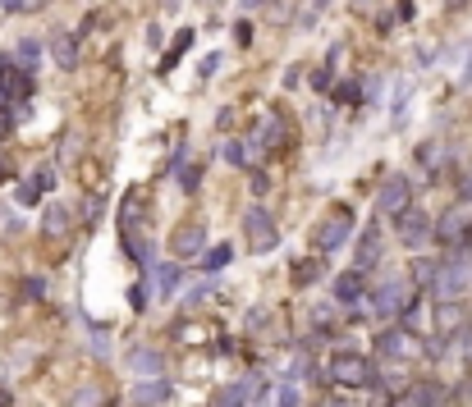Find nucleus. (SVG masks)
I'll return each mask as SVG.
<instances>
[{"label": "nucleus", "instance_id": "obj_12", "mask_svg": "<svg viewBox=\"0 0 472 407\" xmlns=\"http://www.w3.org/2000/svg\"><path fill=\"white\" fill-rule=\"evenodd\" d=\"M46 188H51V174H46V169H42V174L23 178V188H19V201H23V206H37V201H42V192H46Z\"/></svg>", "mask_w": 472, "mask_h": 407}, {"label": "nucleus", "instance_id": "obj_4", "mask_svg": "<svg viewBox=\"0 0 472 407\" xmlns=\"http://www.w3.org/2000/svg\"><path fill=\"white\" fill-rule=\"evenodd\" d=\"M349 238H353V215H349V210H335V215L321 224L317 247H321V252H335V247H344Z\"/></svg>", "mask_w": 472, "mask_h": 407}, {"label": "nucleus", "instance_id": "obj_26", "mask_svg": "<svg viewBox=\"0 0 472 407\" xmlns=\"http://www.w3.org/2000/svg\"><path fill=\"white\" fill-rule=\"evenodd\" d=\"M220 60H225V56H220V51H211V56L202 60V78H211V74H216V69H220Z\"/></svg>", "mask_w": 472, "mask_h": 407}, {"label": "nucleus", "instance_id": "obj_1", "mask_svg": "<svg viewBox=\"0 0 472 407\" xmlns=\"http://www.w3.org/2000/svg\"><path fill=\"white\" fill-rule=\"evenodd\" d=\"M330 375L340 380V385H372V362L367 357H358V352H340L335 362H330Z\"/></svg>", "mask_w": 472, "mask_h": 407}, {"label": "nucleus", "instance_id": "obj_9", "mask_svg": "<svg viewBox=\"0 0 472 407\" xmlns=\"http://www.w3.org/2000/svg\"><path fill=\"white\" fill-rule=\"evenodd\" d=\"M202 247H207V229H198V224H193V229H179V238H175L179 256H198Z\"/></svg>", "mask_w": 472, "mask_h": 407}, {"label": "nucleus", "instance_id": "obj_10", "mask_svg": "<svg viewBox=\"0 0 472 407\" xmlns=\"http://www.w3.org/2000/svg\"><path fill=\"white\" fill-rule=\"evenodd\" d=\"M230 261H234V247L230 242H216V247H207V256H202V270H207V275H220Z\"/></svg>", "mask_w": 472, "mask_h": 407}, {"label": "nucleus", "instance_id": "obj_25", "mask_svg": "<svg viewBox=\"0 0 472 407\" xmlns=\"http://www.w3.org/2000/svg\"><path fill=\"white\" fill-rule=\"evenodd\" d=\"M280 407H298V385H294V380L280 389Z\"/></svg>", "mask_w": 472, "mask_h": 407}, {"label": "nucleus", "instance_id": "obj_21", "mask_svg": "<svg viewBox=\"0 0 472 407\" xmlns=\"http://www.w3.org/2000/svg\"><path fill=\"white\" fill-rule=\"evenodd\" d=\"M220 160H225V165H248V160H243V142H225L220 147Z\"/></svg>", "mask_w": 472, "mask_h": 407}, {"label": "nucleus", "instance_id": "obj_11", "mask_svg": "<svg viewBox=\"0 0 472 407\" xmlns=\"http://www.w3.org/2000/svg\"><path fill=\"white\" fill-rule=\"evenodd\" d=\"M188 46H193V28H179L175 42H170V51H165V60H161V74H170V69L179 65V56H184Z\"/></svg>", "mask_w": 472, "mask_h": 407}, {"label": "nucleus", "instance_id": "obj_5", "mask_svg": "<svg viewBox=\"0 0 472 407\" xmlns=\"http://www.w3.org/2000/svg\"><path fill=\"white\" fill-rule=\"evenodd\" d=\"M367 302H372V311H376V316H395L399 307H408L404 284H399V279H385L381 288H372V293H367Z\"/></svg>", "mask_w": 472, "mask_h": 407}, {"label": "nucleus", "instance_id": "obj_7", "mask_svg": "<svg viewBox=\"0 0 472 407\" xmlns=\"http://www.w3.org/2000/svg\"><path fill=\"white\" fill-rule=\"evenodd\" d=\"M399 238H404L408 247H422V242L431 238V220L422 210H404V215H399Z\"/></svg>", "mask_w": 472, "mask_h": 407}, {"label": "nucleus", "instance_id": "obj_23", "mask_svg": "<svg viewBox=\"0 0 472 407\" xmlns=\"http://www.w3.org/2000/svg\"><path fill=\"white\" fill-rule=\"evenodd\" d=\"M335 101H363V92H358V83H340V88H335Z\"/></svg>", "mask_w": 472, "mask_h": 407}, {"label": "nucleus", "instance_id": "obj_18", "mask_svg": "<svg viewBox=\"0 0 472 407\" xmlns=\"http://www.w3.org/2000/svg\"><path fill=\"white\" fill-rule=\"evenodd\" d=\"M175 284H179V265H156V288L175 293Z\"/></svg>", "mask_w": 472, "mask_h": 407}, {"label": "nucleus", "instance_id": "obj_14", "mask_svg": "<svg viewBox=\"0 0 472 407\" xmlns=\"http://www.w3.org/2000/svg\"><path fill=\"white\" fill-rule=\"evenodd\" d=\"M37 60H42V42H37V37H23V42L14 46V65H19V69H33Z\"/></svg>", "mask_w": 472, "mask_h": 407}, {"label": "nucleus", "instance_id": "obj_20", "mask_svg": "<svg viewBox=\"0 0 472 407\" xmlns=\"http://www.w3.org/2000/svg\"><path fill=\"white\" fill-rule=\"evenodd\" d=\"M133 366H138V371H161V357L147 352V348H138V352H133Z\"/></svg>", "mask_w": 472, "mask_h": 407}, {"label": "nucleus", "instance_id": "obj_13", "mask_svg": "<svg viewBox=\"0 0 472 407\" xmlns=\"http://www.w3.org/2000/svg\"><path fill=\"white\" fill-rule=\"evenodd\" d=\"M51 51H55V65H60V69H78V46H74V37H69V33L55 37Z\"/></svg>", "mask_w": 472, "mask_h": 407}, {"label": "nucleus", "instance_id": "obj_24", "mask_svg": "<svg viewBox=\"0 0 472 407\" xmlns=\"http://www.w3.org/2000/svg\"><path fill=\"white\" fill-rule=\"evenodd\" d=\"M317 279V265H294V284H312Z\"/></svg>", "mask_w": 472, "mask_h": 407}, {"label": "nucleus", "instance_id": "obj_16", "mask_svg": "<svg viewBox=\"0 0 472 407\" xmlns=\"http://www.w3.org/2000/svg\"><path fill=\"white\" fill-rule=\"evenodd\" d=\"M165 394H170V385H165V380H143V385L133 389V398H138V403H161Z\"/></svg>", "mask_w": 472, "mask_h": 407}, {"label": "nucleus", "instance_id": "obj_8", "mask_svg": "<svg viewBox=\"0 0 472 407\" xmlns=\"http://www.w3.org/2000/svg\"><path fill=\"white\" fill-rule=\"evenodd\" d=\"M468 288V275H463V261L454 256V261L440 265V275H436V293H463Z\"/></svg>", "mask_w": 472, "mask_h": 407}, {"label": "nucleus", "instance_id": "obj_3", "mask_svg": "<svg viewBox=\"0 0 472 407\" xmlns=\"http://www.w3.org/2000/svg\"><path fill=\"white\" fill-rule=\"evenodd\" d=\"M243 229L253 233V247H257V252H271L275 242H280V233H275V220L266 215L262 206H253L248 215H243Z\"/></svg>", "mask_w": 472, "mask_h": 407}, {"label": "nucleus", "instance_id": "obj_29", "mask_svg": "<svg viewBox=\"0 0 472 407\" xmlns=\"http://www.w3.org/2000/svg\"><path fill=\"white\" fill-rule=\"evenodd\" d=\"M23 0H0V10H19Z\"/></svg>", "mask_w": 472, "mask_h": 407}, {"label": "nucleus", "instance_id": "obj_28", "mask_svg": "<svg viewBox=\"0 0 472 407\" xmlns=\"http://www.w3.org/2000/svg\"><path fill=\"white\" fill-rule=\"evenodd\" d=\"M234 37H239V46H248V42H253V28H248V23H239V28H234Z\"/></svg>", "mask_w": 472, "mask_h": 407}, {"label": "nucleus", "instance_id": "obj_22", "mask_svg": "<svg viewBox=\"0 0 472 407\" xmlns=\"http://www.w3.org/2000/svg\"><path fill=\"white\" fill-rule=\"evenodd\" d=\"M243 394H248V385H234V389H225L216 407H243Z\"/></svg>", "mask_w": 472, "mask_h": 407}, {"label": "nucleus", "instance_id": "obj_6", "mask_svg": "<svg viewBox=\"0 0 472 407\" xmlns=\"http://www.w3.org/2000/svg\"><path fill=\"white\" fill-rule=\"evenodd\" d=\"M367 293V270L358 265V270H344L340 279H335V297H340V307H358Z\"/></svg>", "mask_w": 472, "mask_h": 407}, {"label": "nucleus", "instance_id": "obj_2", "mask_svg": "<svg viewBox=\"0 0 472 407\" xmlns=\"http://www.w3.org/2000/svg\"><path fill=\"white\" fill-rule=\"evenodd\" d=\"M408 192H413V183H408L404 174H390L381 183V192H376V210H385V215H404L408 210Z\"/></svg>", "mask_w": 472, "mask_h": 407}, {"label": "nucleus", "instance_id": "obj_27", "mask_svg": "<svg viewBox=\"0 0 472 407\" xmlns=\"http://www.w3.org/2000/svg\"><path fill=\"white\" fill-rule=\"evenodd\" d=\"M129 302H133L138 311H143V307H147V288H143V284H138V288H129Z\"/></svg>", "mask_w": 472, "mask_h": 407}, {"label": "nucleus", "instance_id": "obj_17", "mask_svg": "<svg viewBox=\"0 0 472 407\" xmlns=\"http://www.w3.org/2000/svg\"><path fill=\"white\" fill-rule=\"evenodd\" d=\"M404 343H408V339H404V334H399V330L381 334V352H385V357H404V352H408Z\"/></svg>", "mask_w": 472, "mask_h": 407}, {"label": "nucleus", "instance_id": "obj_15", "mask_svg": "<svg viewBox=\"0 0 472 407\" xmlns=\"http://www.w3.org/2000/svg\"><path fill=\"white\" fill-rule=\"evenodd\" d=\"M42 229H46V233H65V229H69V210L60 206V201H51V206L42 210Z\"/></svg>", "mask_w": 472, "mask_h": 407}, {"label": "nucleus", "instance_id": "obj_19", "mask_svg": "<svg viewBox=\"0 0 472 407\" xmlns=\"http://www.w3.org/2000/svg\"><path fill=\"white\" fill-rule=\"evenodd\" d=\"M463 215H459V210H454V215H445V220H440V238H445V242H459L463 238Z\"/></svg>", "mask_w": 472, "mask_h": 407}]
</instances>
